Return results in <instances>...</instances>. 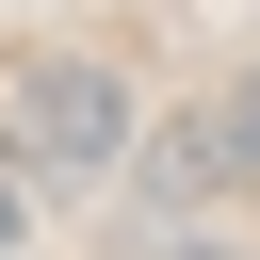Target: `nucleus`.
I'll list each match as a JSON object with an SVG mask.
<instances>
[{"instance_id": "1", "label": "nucleus", "mask_w": 260, "mask_h": 260, "mask_svg": "<svg viewBox=\"0 0 260 260\" xmlns=\"http://www.w3.org/2000/svg\"><path fill=\"white\" fill-rule=\"evenodd\" d=\"M0 114H16V162L32 179H114L130 162V65H98V49H32L0 81Z\"/></svg>"}, {"instance_id": "2", "label": "nucleus", "mask_w": 260, "mask_h": 260, "mask_svg": "<svg viewBox=\"0 0 260 260\" xmlns=\"http://www.w3.org/2000/svg\"><path fill=\"white\" fill-rule=\"evenodd\" d=\"M0 260H16V179H0Z\"/></svg>"}]
</instances>
